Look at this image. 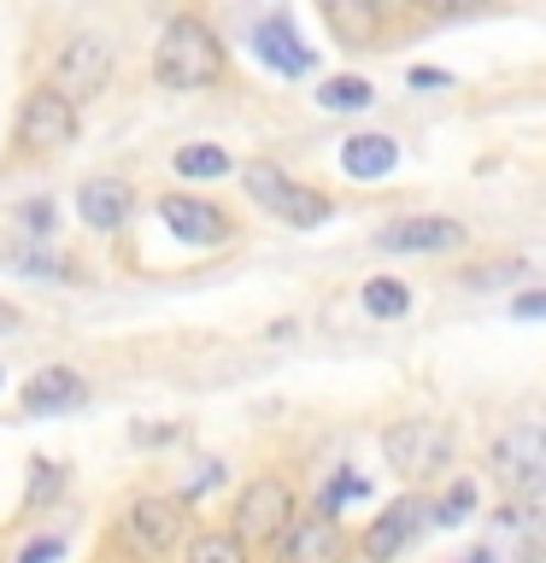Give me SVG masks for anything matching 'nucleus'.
<instances>
[{
  "instance_id": "nucleus-26",
  "label": "nucleus",
  "mask_w": 546,
  "mask_h": 563,
  "mask_svg": "<svg viewBox=\"0 0 546 563\" xmlns=\"http://www.w3.org/2000/svg\"><path fill=\"white\" fill-rule=\"evenodd\" d=\"M59 493H65V470L59 464H47V457H35V482H30V510H42L47 499H59Z\"/></svg>"
},
{
  "instance_id": "nucleus-14",
  "label": "nucleus",
  "mask_w": 546,
  "mask_h": 563,
  "mask_svg": "<svg viewBox=\"0 0 546 563\" xmlns=\"http://www.w3.org/2000/svg\"><path fill=\"white\" fill-rule=\"evenodd\" d=\"M130 211H135V188L118 183V176H95V183L77 188V218L88 229H100V235L123 229V223H130Z\"/></svg>"
},
{
  "instance_id": "nucleus-16",
  "label": "nucleus",
  "mask_w": 546,
  "mask_h": 563,
  "mask_svg": "<svg viewBox=\"0 0 546 563\" xmlns=\"http://www.w3.org/2000/svg\"><path fill=\"white\" fill-rule=\"evenodd\" d=\"M83 394H88V387H83L77 369H42V376L24 382V394H18V399H24L30 417H53V411H70V405H83Z\"/></svg>"
},
{
  "instance_id": "nucleus-11",
  "label": "nucleus",
  "mask_w": 546,
  "mask_h": 563,
  "mask_svg": "<svg viewBox=\"0 0 546 563\" xmlns=\"http://www.w3.org/2000/svg\"><path fill=\"white\" fill-rule=\"evenodd\" d=\"M18 135H24V147H35V153L70 147V141H77V100H65L59 88H35L24 100V112H18Z\"/></svg>"
},
{
  "instance_id": "nucleus-7",
  "label": "nucleus",
  "mask_w": 546,
  "mask_h": 563,
  "mask_svg": "<svg viewBox=\"0 0 546 563\" xmlns=\"http://www.w3.org/2000/svg\"><path fill=\"white\" fill-rule=\"evenodd\" d=\"M423 528H435V499H423V493H405L382 510V517H370V528L359 534V558L364 563H394L417 545Z\"/></svg>"
},
{
  "instance_id": "nucleus-28",
  "label": "nucleus",
  "mask_w": 546,
  "mask_h": 563,
  "mask_svg": "<svg viewBox=\"0 0 546 563\" xmlns=\"http://www.w3.org/2000/svg\"><path fill=\"white\" fill-rule=\"evenodd\" d=\"M423 12H435V18H476V12H488V0H423Z\"/></svg>"
},
{
  "instance_id": "nucleus-13",
  "label": "nucleus",
  "mask_w": 546,
  "mask_h": 563,
  "mask_svg": "<svg viewBox=\"0 0 546 563\" xmlns=\"http://www.w3.org/2000/svg\"><path fill=\"white\" fill-rule=\"evenodd\" d=\"M470 235L458 218H405V223H387L376 246L382 253H458Z\"/></svg>"
},
{
  "instance_id": "nucleus-17",
  "label": "nucleus",
  "mask_w": 546,
  "mask_h": 563,
  "mask_svg": "<svg viewBox=\"0 0 546 563\" xmlns=\"http://www.w3.org/2000/svg\"><path fill=\"white\" fill-rule=\"evenodd\" d=\"M394 165H400L394 135H352L347 147H341V170L359 176V183H376V176H387Z\"/></svg>"
},
{
  "instance_id": "nucleus-31",
  "label": "nucleus",
  "mask_w": 546,
  "mask_h": 563,
  "mask_svg": "<svg viewBox=\"0 0 546 563\" xmlns=\"http://www.w3.org/2000/svg\"><path fill=\"white\" fill-rule=\"evenodd\" d=\"M517 317H546V294H517V306H511Z\"/></svg>"
},
{
  "instance_id": "nucleus-27",
  "label": "nucleus",
  "mask_w": 546,
  "mask_h": 563,
  "mask_svg": "<svg viewBox=\"0 0 546 563\" xmlns=\"http://www.w3.org/2000/svg\"><path fill=\"white\" fill-rule=\"evenodd\" d=\"M364 493H370V482H364V475H335V482H329V493H324V510L335 517V505H347V499H364Z\"/></svg>"
},
{
  "instance_id": "nucleus-20",
  "label": "nucleus",
  "mask_w": 546,
  "mask_h": 563,
  "mask_svg": "<svg viewBox=\"0 0 546 563\" xmlns=\"http://www.w3.org/2000/svg\"><path fill=\"white\" fill-rule=\"evenodd\" d=\"M0 264H7V271H18V276H35V282H70V276H77L65 258L42 253V246H7V253H0Z\"/></svg>"
},
{
  "instance_id": "nucleus-2",
  "label": "nucleus",
  "mask_w": 546,
  "mask_h": 563,
  "mask_svg": "<svg viewBox=\"0 0 546 563\" xmlns=\"http://www.w3.org/2000/svg\"><path fill=\"white\" fill-rule=\"evenodd\" d=\"M188 540V499H176V493H135L118 517V545L141 563H165Z\"/></svg>"
},
{
  "instance_id": "nucleus-3",
  "label": "nucleus",
  "mask_w": 546,
  "mask_h": 563,
  "mask_svg": "<svg viewBox=\"0 0 546 563\" xmlns=\"http://www.w3.org/2000/svg\"><path fill=\"white\" fill-rule=\"evenodd\" d=\"M488 464H493V482H500L505 499L540 505V493H546V429H540V422H517V429H505L500 440H493Z\"/></svg>"
},
{
  "instance_id": "nucleus-24",
  "label": "nucleus",
  "mask_w": 546,
  "mask_h": 563,
  "mask_svg": "<svg viewBox=\"0 0 546 563\" xmlns=\"http://www.w3.org/2000/svg\"><path fill=\"white\" fill-rule=\"evenodd\" d=\"M528 264L523 258H493V264H476V271H465V288H505V282H523Z\"/></svg>"
},
{
  "instance_id": "nucleus-5",
  "label": "nucleus",
  "mask_w": 546,
  "mask_h": 563,
  "mask_svg": "<svg viewBox=\"0 0 546 563\" xmlns=\"http://www.w3.org/2000/svg\"><path fill=\"white\" fill-rule=\"evenodd\" d=\"M482 552L493 563H546V510L528 499H505L482 522Z\"/></svg>"
},
{
  "instance_id": "nucleus-15",
  "label": "nucleus",
  "mask_w": 546,
  "mask_h": 563,
  "mask_svg": "<svg viewBox=\"0 0 546 563\" xmlns=\"http://www.w3.org/2000/svg\"><path fill=\"white\" fill-rule=\"evenodd\" d=\"M253 53L271 70H282V77H306V70H312V47L294 35L288 18H264V24L253 30Z\"/></svg>"
},
{
  "instance_id": "nucleus-23",
  "label": "nucleus",
  "mask_w": 546,
  "mask_h": 563,
  "mask_svg": "<svg viewBox=\"0 0 546 563\" xmlns=\"http://www.w3.org/2000/svg\"><path fill=\"white\" fill-rule=\"evenodd\" d=\"M405 306H412V294H405V282H394V276H376V282H364V311H370V317H405Z\"/></svg>"
},
{
  "instance_id": "nucleus-33",
  "label": "nucleus",
  "mask_w": 546,
  "mask_h": 563,
  "mask_svg": "<svg viewBox=\"0 0 546 563\" xmlns=\"http://www.w3.org/2000/svg\"><path fill=\"white\" fill-rule=\"evenodd\" d=\"M47 218H53V211H47L42 200H35V206H24V223H30V229H47Z\"/></svg>"
},
{
  "instance_id": "nucleus-22",
  "label": "nucleus",
  "mask_w": 546,
  "mask_h": 563,
  "mask_svg": "<svg viewBox=\"0 0 546 563\" xmlns=\"http://www.w3.org/2000/svg\"><path fill=\"white\" fill-rule=\"evenodd\" d=\"M171 165H176V176H188V183H211V176L229 170V153L223 147H183Z\"/></svg>"
},
{
  "instance_id": "nucleus-9",
  "label": "nucleus",
  "mask_w": 546,
  "mask_h": 563,
  "mask_svg": "<svg viewBox=\"0 0 546 563\" xmlns=\"http://www.w3.org/2000/svg\"><path fill=\"white\" fill-rule=\"evenodd\" d=\"M247 194H253L264 211H276L282 223H299V229H317V223L329 218L324 194L299 188L282 165H271V158H253V165H247Z\"/></svg>"
},
{
  "instance_id": "nucleus-29",
  "label": "nucleus",
  "mask_w": 546,
  "mask_h": 563,
  "mask_svg": "<svg viewBox=\"0 0 546 563\" xmlns=\"http://www.w3.org/2000/svg\"><path fill=\"white\" fill-rule=\"evenodd\" d=\"M59 552H65V540L59 534H42V540H30L12 563H47V558H59Z\"/></svg>"
},
{
  "instance_id": "nucleus-1",
  "label": "nucleus",
  "mask_w": 546,
  "mask_h": 563,
  "mask_svg": "<svg viewBox=\"0 0 546 563\" xmlns=\"http://www.w3.org/2000/svg\"><path fill=\"white\" fill-rule=\"evenodd\" d=\"M223 65H229V53L206 18H171L153 47V77L165 88H206L223 77Z\"/></svg>"
},
{
  "instance_id": "nucleus-34",
  "label": "nucleus",
  "mask_w": 546,
  "mask_h": 563,
  "mask_svg": "<svg viewBox=\"0 0 546 563\" xmlns=\"http://www.w3.org/2000/svg\"><path fill=\"white\" fill-rule=\"evenodd\" d=\"M458 563H493V558L482 552V545H476V552H470V558H458Z\"/></svg>"
},
{
  "instance_id": "nucleus-8",
  "label": "nucleus",
  "mask_w": 546,
  "mask_h": 563,
  "mask_svg": "<svg viewBox=\"0 0 546 563\" xmlns=\"http://www.w3.org/2000/svg\"><path fill=\"white\" fill-rule=\"evenodd\" d=\"M352 558H359V540H352L329 510L294 517L288 534L271 545V563H352Z\"/></svg>"
},
{
  "instance_id": "nucleus-21",
  "label": "nucleus",
  "mask_w": 546,
  "mask_h": 563,
  "mask_svg": "<svg viewBox=\"0 0 546 563\" xmlns=\"http://www.w3.org/2000/svg\"><path fill=\"white\" fill-rule=\"evenodd\" d=\"M317 100H324L329 112H364V106L376 100V95H370L364 77H329L324 88H317Z\"/></svg>"
},
{
  "instance_id": "nucleus-19",
  "label": "nucleus",
  "mask_w": 546,
  "mask_h": 563,
  "mask_svg": "<svg viewBox=\"0 0 546 563\" xmlns=\"http://www.w3.org/2000/svg\"><path fill=\"white\" fill-rule=\"evenodd\" d=\"M324 18H329V30L341 35V42H370V35L382 30V18L370 0H324Z\"/></svg>"
},
{
  "instance_id": "nucleus-30",
  "label": "nucleus",
  "mask_w": 546,
  "mask_h": 563,
  "mask_svg": "<svg viewBox=\"0 0 546 563\" xmlns=\"http://www.w3.org/2000/svg\"><path fill=\"white\" fill-rule=\"evenodd\" d=\"M370 7H376V18L387 24V18H405V12H417L423 0H370Z\"/></svg>"
},
{
  "instance_id": "nucleus-32",
  "label": "nucleus",
  "mask_w": 546,
  "mask_h": 563,
  "mask_svg": "<svg viewBox=\"0 0 546 563\" xmlns=\"http://www.w3.org/2000/svg\"><path fill=\"white\" fill-rule=\"evenodd\" d=\"M18 329H24V317H18L7 299H0V334H18Z\"/></svg>"
},
{
  "instance_id": "nucleus-10",
  "label": "nucleus",
  "mask_w": 546,
  "mask_h": 563,
  "mask_svg": "<svg viewBox=\"0 0 546 563\" xmlns=\"http://www.w3.org/2000/svg\"><path fill=\"white\" fill-rule=\"evenodd\" d=\"M112 82V42L106 35H70V42L53 53V82L65 100H95L100 88Z\"/></svg>"
},
{
  "instance_id": "nucleus-4",
  "label": "nucleus",
  "mask_w": 546,
  "mask_h": 563,
  "mask_svg": "<svg viewBox=\"0 0 546 563\" xmlns=\"http://www.w3.org/2000/svg\"><path fill=\"white\" fill-rule=\"evenodd\" d=\"M229 528L247 540V545H276L282 534H288V522L299 517L294 505V487L282 482V475H253L241 493H236V510H229Z\"/></svg>"
},
{
  "instance_id": "nucleus-6",
  "label": "nucleus",
  "mask_w": 546,
  "mask_h": 563,
  "mask_svg": "<svg viewBox=\"0 0 546 563\" xmlns=\"http://www.w3.org/2000/svg\"><path fill=\"white\" fill-rule=\"evenodd\" d=\"M382 457L394 464V475H405V482H435L440 470L452 464V429L447 422H394V429L382 434Z\"/></svg>"
},
{
  "instance_id": "nucleus-18",
  "label": "nucleus",
  "mask_w": 546,
  "mask_h": 563,
  "mask_svg": "<svg viewBox=\"0 0 546 563\" xmlns=\"http://www.w3.org/2000/svg\"><path fill=\"white\" fill-rule=\"evenodd\" d=\"M183 563H253V545H247L236 528H200L183 545Z\"/></svg>"
},
{
  "instance_id": "nucleus-25",
  "label": "nucleus",
  "mask_w": 546,
  "mask_h": 563,
  "mask_svg": "<svg viewBox=\"0 0 546 563\" xmlns=\"http://www.w3.org/2000/svg\"><path fill=\"white\" fill-rule=\"evenodd\" d=\"M470 510H476V487H470V482H452V487L435 499V528H452V522H465Z\"/></svg>"
},
{
  "instance_id": "nucleus-12",
  "label": "nucleus",
  "mask_w": 546,
  "mask_h": 563,
  "mask_svg": "<svg viewBox=\"0 0 546 563\" xmlns=\"http://www.w3.org/2000/svg\"><path fill=\"white\" fill-rule=\"evenodd\" d=\"M159 218H165V229L188 246H223L236 235L229 211H218L211 200H194V194H165V200H159Z\"/></svg>"
}]
</instances>
